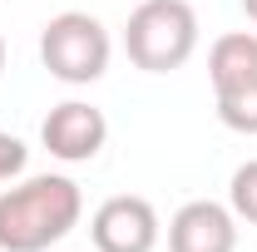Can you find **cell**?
Wrapping results in <instances>:
<instances>
[{
    "mask_svg": "<svg viewBox=\"0 0 257 252\" xmlns=\"http://www.w3.org/2000/svg\"><path fill=\"white\" fill-rule=\"evenodd\" d=\"M84 193L64 173H35L0 193V252H45L74 232Z\"/></svg>",
    "mask_w": 257,
    "mask_h": 252,
    "instance_id": "cell-1",
    "label": "cell"
},
{
    "mask_svg": "<svg viewBox=\"0 0 257 252\" xmlns=\"http://www.w3.org/2000/svg\"><path fill=\"white\" fill-rule=\"evenodd\" d=\"M124 50L144 74H173L198 50V15L188 0H144L124 25Z\"/></svg>",
    "mask_w": 257,
    "mask_h": 252,
    "instance_id": "cell-2",
    "label": "cell"
},
{
    "mask_svg": "<svg viewBox=\"0 0 257 252\" xmlns=\"http://www.w3.org/2000/svg\"><path fill=\"white\" fill-rule=\"evenodd\" d=\"M109 30L84 10H64L40 30V60L60 84H94L109 69Z\"/></svg>",
    "mask_w": 257,
    "mask_h": 252,
    "instance_id": "cell-3",
    "label": "cell"
},
{
    "mask_svg": "<svg viewBox=\"0 0 257 252\" xmlns=\"http://www.w3.org/2000/svg\"><path fill=\"white\" fill-rule=\"evenodd\" d=\"M89 237L99 252H154L159 247V213L149 198H104L89 218Z\"/></svg>",
    "mask_w": 257,
    "mask_h": 252,
    "instance_id": "cell-4",
    "label": "cell"
},
{
    "mask_svg": "<svg viewBox=\"0 0 257 252\" xmlns=\"http://www.w3.org/2000/svg\"><path fill=\"white\" fill-rule=\"evenodd\" d=\"M104 139H109V119H104V109L84 104V99L55 104L45 114V124H40V144L60 163H89L104 149Z\"/></svg>",
    "mask_w": 257,
    "mask_h": 252,
    "instance_id": "cell-5",
    "label": "cell"
},
{
    "mask_svg": "<svg viewBox=\"0 0 257 252\" xmlns=\"http://www.w3.org/2000/svg\"><path fill=\"white\" fill-rule=\"evenodd\" d=\"M168 252H237V213L213 198L183 203L168 222Z\"/></svg>",
    "mask_w": 257,
    "mask_h": 252,
    "instance_id": "cell-6",
    "label": "cell"
},
{
    "mask_svg": "<svg viewBox=\"0 0 257 252\" xmlns=\"http://www.w3.org/2000/svg\"><path fill=\"white\" fill-rule=\"evenodd\" d=\"M208 79H213V94L218 99L257 89V35L252 30L218 35L213 50H208Z\"/></svg>",
    "mask_w": 257,
    "mask_h": 252,
    "instance_id": "cell-7",
    "label": "cell"
},
{
    "mask_svg": "<svg viewBox=\"0 0 257 252\" xmlns=\"http://www.w3.org/2000/svg\"><path fill=\"white\" fill-rule=\"evenodd\" d=\"M227 203H232V213L242 222H252L257 227V158H247L237 173H232V183H227Z\"/></svg>",
    "mask_w": 257,
    "mask_h": 252,
    "instance_id": "cell-8",
    "label": "cell"
},
{
    "mask_svg": "<svg viewBox=\"0 0 257 252\" xmlns=\"http://www.w3.org/2000/svg\"><path fill=\"white\" fill-rule=\"evenodd\" d=\"M218 119H223L232 134H257V89L223 94V99H218Z\"/></svg>",
    "mask_w": 257,
    "mask_h": 252,
    "instance_id": "cell-9",
    "label": "cell"
},
{
    "mask_svg": "<svg viewBox=\"0 0 257 252\" xmlns=\"http://www.w3.org/2000/svg\"><path fill=\"white\" fill-rule=\"evenodd\" d=\"M25 158H30V149H25L15 134L0 129V183H5V178H20V173H25Z\"/></svg>",
    "mask_w": 257,
    "mask_h": 252,
    "instance_id": "cell-10",
    "label": "cell"
},
{
    "mask_svg": "<svg viewBox=\"0 0 257 252\" xmlns=\"http://www.w3.org/2000/svg\"><path fill=\"white\" fill-rule=\"evenodd\" d=\"M242 10H247V20L257 25V0H242Z\"/></svg>",
    "mask_w": 257,
    "mask_h": 252,
    "instance_id": "cell-11",
    "label": "cell"
},
{
    "mask_svg": "<svg viewBox=\"0 0 257 252\" xmlns=\"http://www.w3.org/2000/svg\"><path fill=\"white\" fill-rule=\"evenodd\" d=\"M0 74H5V35H0Z\"/></svg>",
    "mask_w": 257,
    "mask_h": 252,
    "instance_id": "cell-12",
    "label": "cell"
}]
</instances>
